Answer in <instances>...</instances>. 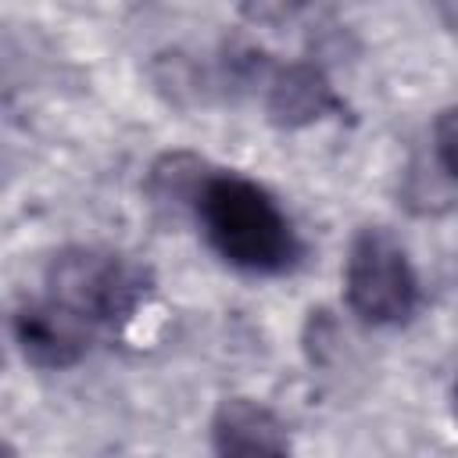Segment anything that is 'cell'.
Masks as SVG:
<instances>
[{
    "mask_svg": "<svg viewBox=\"0 0 458 458\" xmlns=\"http://www.w3.org/2000/svg\"><path fill=\"white\" fill-rule=\"evenodd\" d=\"M454 415H458V386H454Z\"/></svg>",
    "mask_w": 458,
    "mask_h": 458,
    "instance_id": "obj_10",
    "label": "cell"
},
{
    "mask_svg": "<svg viewBox=\"0 0 458 458\" xmlns=\"http://www.w3.org/2000/svg\"><path fill=\"white\" fill-rule=\"evenodd\" d=\"M265 107L279 129H301V125H311L340 111V97L333 93L322 68L301 61V64H283L272 72Z\"/></svg>",
    "mask_w": 458,
    "mask_h": 458,
    "instance_id": "obj_5",
    "label": "cell"
},
{
    "mask_svg": "<svg viewBox=\"0 0 458 458\" xmlns=\"http://www.w3.org/2000/svg\"><path fill=\"white\" fill-rule=\"evenodd\" d=\"M86 318L61 301H29L14 311V340L29 365L68 369L86 354Z\"/></svg>",
    "mask_w": 458,
    "mask_h": 458,
    "instance_id": "obj_4",
    "label": "cell"
},
{
    "mask_svg": "<svg viewBox=\"0 0 458 458\" xmlns=\"http://www.w3.org/2000/svg\"><path fill=\"white\" fill-rule=\"evenodd\" d=\"M197 218L208 243L240 272L279 276L301 258V240L276 197L236 172L208 175L197 197Z\"/></svg>",
    "mask_w": 458,
    "mask_h": 458,
    "instance_id": "obj_1",
    "label": "cell"
},
{
    "mask_svg": "<svg viewBox=\"0 0 458 458\" xmlns=\"http://www.w3.org/2000/svg\"><path fill=\"white\" fill-rule=\"evenodd\" d=\"M344 290L351 311L369 326H401L419 308V279L404 247L379 225L351 240Z\"/></svg>",
    "mask_w": 458,
    "mask_h": 458,
    "instance_id": "obj_3",
    "label": "cell"
},
{
    "mask_svg": "<svg viewBox=\"0 0 458 458\" xmlns=\"http://www.w3.org/2000/svg\"><path fill=\"white\" fill-rule=\"evenodd\" d=\"M204 182H208V172L193 154H165L154 165L150 193L157 204H175V208L190 204L197 211V197H200Z\"/></svg>",
    "mask_w": 458,
    "mask_h": 458,
    "instance_id": "obj_7",
    "label": "cell"
},
{
    "mask_svg": "<svg viewBox=\"0 0 458 458\" xmlns=\"http://www.w3.org/2000/svg\"><path fill=\"white\" fill-rule=\"evenodd\" d=\"M297 7H304V0H243V14L250 21H265V25L286 21Z\"/></svg>",
    "mask_w": 458,
    "mask_h": 458,
    "instance_id": "obj_9",
    "label": "cell"
},
{
    "mask_svg": "<svg viewBox=\"0 0 458 458\" xmlns=\"http://www.w3.org/2000/svg\"><path fill=\"white\" fill-rule=\"evenodd\" d=\"M433 150H437L440 168L451 179H458V107L440 111V118L433 125Z\"/></svg>",
    "mask_w": 458,
    "mask_h": 458,
    "instance_id": "obj_8",
    "label": "cell"
},
{
    "mask_svg": "<svg viewBox=\"0 0 458 458\" xmlns=\"http://www.w3.org/2000/svg\"><path fill=\"white\" fill-rule=\"evenodd\" d=\"M211 444L218 454H286L290 437L276 411L258 401L229 397L211 419Z\"/></svg>",
    "mask_w": 458,
    "mask_h": 458,
    "instance_id": "obj_6",
    "label": "cell"
},
{
    "mask_svg": "<svg viewBox=\"0 0 458 458\" xmlns=\"http://www.w3.org/2000/svg\"><path fill=\"white\" fill-rule=\"evenodd\" d=\"M50 297L72 308L89 326H122L129 322L150 293V276L104 250H64L54 258L50 272Z\"/></svg>",
    "mask_w": 458,
    "mask_h": 458,
    "instance_id": "obj_2",
    "label": "cell"
}]
</instances>
